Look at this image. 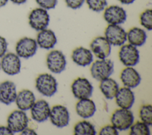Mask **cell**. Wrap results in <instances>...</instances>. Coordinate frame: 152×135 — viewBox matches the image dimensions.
Listing matches in <instances>:
<instances>
[{"instance_id":"cell-1","label":"cell","mask_w":152,"mask_h":135,"mask_svg":"<svg viewBox=\"0 0 152 135\" xmlns=\"http://www.w3.org/2000/svg\"><path fill=\"white\" fill-rule=\"evenodd\" d=\"M134 115L129 109H116L111 117V123L117 130L122 131L128 129L134 123Z\"/></svg>"},{"instance_id":"cell-2","label":"cell","mask_w":152,"mask_h":135,"mask_svg":"<svg viewBox=\"0 0 152 135\" xmlns=\"http://www.w3.org/2000/svg\"><path fill=\"white\" fill-rule=\"evenodd\" d=\"M114 70L113 62L110 59H100L92 64L90 72L92 77L98 81L109 77Z\"/></svg>"},{"instance_id":"cell-3","label":"cell","mask_w":152,"mask_h":135,"mask_svg":"<svg viewBox=\"0 0 152 135\" xmlns=\"http://www.w3.org/2000/svg\"><path fill=\"white\" fill-rule=\"evenodd\" d=\"M58 83L56 79L49 74H40L36 80L37 90L44 96L50 97L57 91Z\"/></svg>"},{"instance_id":"cell-4","label":"cell","mask_w":152,"mask_h":135,"mask_svg":"<svg viewBox=\"0 0 152 135\" xmlns=\"http://www.w3.org/2000/svg\"><path fill=\"white\" fill-rule=\"evenodd\" d=\"M50 17L47 10L42 8L33 10L28 16V23L30 27L37 31L46 29Z\"/></svg>"},{"instance_id":"cell-5","label":"cell","mask_w":152,"mask_h":135,"mask_svg":"<svg viewBox=\"0 0 152 135\" xmlns=\"http://www.w3.org/2000/svg\"><path fill=\"white\" fill-rule=\"evenodd\" d=\"M28 119L26 114L22 110H15L7 118V126L13 133L21 132L28 126Z\"/></svg>"},{"instance_id":"cell-6","label":"cell","mask_w":152,"mask_h":135,"mask_svg":"<svg viewBox=\"0 0 152 135\" xmlns=\"http://www.w3.org/2000/svg\"><path fill=\"white\" fill-rule=\"evenodd\" d=\"M104 37L113 46H122L126 41V32L117 24H109L104 31Z\"/></svg>"},{"instance_id":"cell-7","label":"cell","mask_w":152,"mask_h":135,"mask_svg":"<svg viewBox=\"0 0 152 135\" xmlns=\"http://www.w3.org/2000/svg\"><path fill=\"white\" fill-rule=\"evenodd\" d=\"M37 44L34 39L24 37L20 39L15 46V51L19 57L28 58L36 52Z\"/></svg>"},{"instance_id":"cell-8","label":"cell","mask_w":152,"mask_h":135,"mask_svg":"<svg viewBox=\"0 0 152 135\" xmlns=\"http://www.w3.org/2000/svg\"><path fill=\"white\" fill-rule=\"evenodd\" d=\"M119 58L126 67H132L139 61V51L136 46L131 44L122 45L119 52Z\"/></svg>"},{"instance_id":"cell-9","label":"cell","mask_w":152,"mask_h":135,"mask_svg":"<svg viewBox=\"0 0 152 135\" xmlns=\"http://www.w3.org/2000/svg\"><path fill=\"white\" fill-rule=\"evenodd\" d=\"M103 17L109 24L119 25L125 21L126 12L122 7L113 5L105 8Z\"/></svg>"},{"instance_id":"cell-10","label":"cell","mask_w":152,"mask_h":135,"mask_svg":"<svg viewBox=\"0 0 152 135\" xmlns=\"http://www.w3.org/2000/svg\"><path fill=\"white\" fill-rule=\"evenodd\" d=\"M0 64L3 71L8 75H15L20 71L21 61L19 56L15 54L9 52L5 54Z\"/></svg>"},{"instance_id":"cell-11","label":"cell","mask_w":152,"mask_h":135,"mask_svg":"<svg viewBox=\"0 0 152 135\" xmlns=\"http://www.w3.org/2000/svg\"><path fill=\"white\" fill-rule=\"evenodd\" d=\"M48 68L52 73L58 74L63 71L66 67V61L65 55L60 51H50L46 58Z\"/></svg>"},{"instance_id":"cell-12","label":"cell","mask_w":152,"mask_h":135,"mask_svg":"<svg viewBox=\"0 0 152 135\" xmlns=\"http://www.w3.org/2000/svg\"><path fill=\"white\" fill-rule=\"evenodd\" d=\"M71 89L74 96L77 99H81L89 98L92 95L93 87L87 79L79 77L73 81Z\"/></svg>"},{"instance_id":"cell-13","label":"cell","mask_w":152,"mask_h":135,"mask_svg":"<svg viewBox=\"0 0 152 135\" xmlns=\"http://www.w3.org/2000/svg\"><path fill=\"white\" fill-rule=\"evenodd\" d=\"M49 117L52 123L59 128L66 126L69 121L68 111L66 107L61 105H57L52 107Z\"/></svg>"},{"instance_id":"cell-14","label":"cell","mask_w":152,"mask_h":135,"mask_svg":"<svg viewBox=\"0 0 152 135\" xmlns=\"http://www.w3.org/2000/svg\"><path fill=\"white\" fill-rule=\"evenodd\" d=\"M90 49L94 55L99 59H105L110 54L111 45L105 37L99 36L93 40Z\"/></svg>"},{"instance_id":"cell-15","label":"cell","mask_w":152,"mask_h":135,"mask_svg":"<svg viewBox=\"0 0 152 135\" xmlns=\"http://www.w3.org/2000/svg\"><path fill=\"white\" fill-rule=\"evenodd\" d=\"M30 109L32 118L38 123L45 121L49 117L50 109L45 100L41 99L34 102Z\"/></svg>"},{"instance_id":"cell-16","label":"cell","mask_w":152,"mask_h":135,"mask_svg":"<svg viewBox=\"0 0 152 135\" xmlns=\"http://www.w3.org/2000/svg\"><path fill=\"white\" fill-rule=\"evenodd\" d=\"M16 86L14 82L4 81L0 84V102L10 105L14 102L17 96Z\"/></svg>"},{"instance_id":"cell-17","label":"cell","mask_w":152,"mask_h":135,"mask_svg":"<svg viewBox=\"0 0 152 135\" xmlns=\"http://www.w3.org/2000/svg\"><path fill=\"white\" fill-rule=\"evenodd\" d=\"M116 103L119 107L129 109L134 103L135 97L131 89L127 87L119 89L116 96Z\"/></svg>"},{"instance_id":"cell-18","label":"cell","mask_w":152,"mask_h":135,"mask_svg":"<svg viewBox=\"0 0 152 135\" xmlns=\"http://www.w3.org/2000/svg\"><path fill=\"white\" fill-rule=\"evenodd\" d=\"M121 80L125 87L134 88L139 85L141 77L138 71L131 67L124 69L121 74Z\"/></svg>"},{"instance_id":"cell-19","label":"cell","mask_w":152,"mask_h":135,"mask_svg":"<svg viewBox=\"0 0 152 135\" xmlns=\"http://www.w3.org/2000/svg\"><path fill=\"white\" fill-rule=\"evenodd\" d=\"M36 42L41 48L49 49L53 48L57 42L55 33L48 29L39 31L37 36Z\"/></svg>"},{"instance_id":"cell-20","label":"cell","mask_w":152,"mask_h":135,"mask_svg":"<svg viewBox=\"0 0 152 135\" xmlns=\"http://www.w3.org/2000/svg\"><path fill=\"white\" fill-rule=\"evenodd\" d=\"M71 58L76 64L82 67L89 65L93 60L91 52L81 46L77 48L72 51Z\"/></svg>"},{"instance_id":"cell-21","label":"cell","mask_w":152,"mask_h":135,"mask_svg":"<svg viewBox=\"0 0 152 135\" xmlns=\"http://www.w3.org/2000/svg\"><path fill=\"white\" fill-rule=\"evenodd\" d=\"M35 100V96L31 90L24 89L17 94L15 101L19 109L26 111L32 107Z\"/></svg>"},{"instance_id":"cell-22","label":"cell","mask_w":152,"mask_h":135,"mask_svg":"<svg viewBox=\"0 0 152 135\" xmlns=\"http://www.w3.org/2000/svg\"><path fill=\"white\" fill-rule=\"evenodd\" d=\"M75 109L77 114L83 118L92 117L96 110L94 102L89 98L80 99L76 105Z\"/></svg>"},{"instance_id":"cell-23","label":"cell","mask_w":152,"mask_h":135,"mask_svg":"<svg viewBox=\"0 0 152 135\" xmlns=\"http://www.w3.org/2000/svg\"><path fill=\"white\" fill-rule=\"evenodd\" d=\"M147 34L144 30L139 27H133L126 33V40L129 44L135 46H141L147 39Z\"/></svg>"},{"instance_id":"cell-24","label":"cell","mask_w":152,"mask_h":135,"mask_svg":"<svg viewBox=\"0 0 152 135\" xmlns=\"http://www.w3.org/2000/svg\"><path fill=\"white\" fill-rule=\"evenodd\" d=\"M100 89L107 99L114 98L119 90L118 84L113 79L107 77L100 81Z\"/></svg>"},{"instance_id":"cell-25","label":"cell","mask_w":152,"mask_h":135,"mask_svg":"<svg viewBox=\"0 0 152 135\" xmlns=\"http://www.w3.org/2000/svg\"><path fill=\"white\" fill-rule=\"evenodd\" d=\"M74 131L75 135H95L96 134L94 125L86 121L78 123L74 127Z\"/></svg>"},{"instance_id":"cell-26","label":"cell","mask_w":152,"mask_h":135,"mask_svg":"<svg viewBox=\"0 0 152 135\" xmlns=\"http://www.w3.org/2000/svg\"><path fill=\"white\" fill-rule=\"evenodd\" d=\"M131 135H150V131L148 125L143 122H137L130 127Z\"/></svg>"},{"instance_id":"cell-27","label":"cell","mask_w":152,"mask_h":135,"mask_svg":"<svg viewBox=\"0 0 152 135\" xmlns=\"http://www.w3.org/2000/svg\"><path fill=\"white\" fill-rule=\"evenodd\" d=\"M140 117L142 122L148 125L152 124V106L151 105H145L140 110Z\"/></svg>"},{"instance_id":"cell-28","label":"cell","mask_w":152,"mask_h":135,"mask_svg":"<svg viewBox=\"0 0 152 135\" xmlns=\"http://www.w3.org/2000/svg\"><path fill=\"white\" fill-rule=\"evenodd\" d=\"M140 24L148 30L152 29V10L147 9L143 11L140 17Z\"/></svg>"},{"instance_id":"cell-29","label":"cell","mask_w":152,"mask_h":135,"mask_svg":"<svg viewBox=\"0 0 152 135\" xmlns=\"http://www.w3.org/2000/svg\"><path fill=\"white\" fill-rule=\"evenodd\" d=\"M89 8L95 12H100L104 10L107 5V0H85Z\"/></svg>"},{"instance_id":"cell-30","label":"cell","mask_w":152,"mask_h":135,"mask_svg":"<svg viewBox=\"0 0 152 135\" xmlns=\"http://www.w3.org/2000/svg\"><path fill=\"white\" fill-rule=\"evenodd\" d=\"M37 4L45 10H50L54 8L57 5V0H36Z\"/></svg>"},{"instance_id":"cell-31","label":"cell","mask_w":152,"mask_h":135,"mask_svg":"<svg viewBox=\"0 0 152 135\" xmlns=\"http://www.w3.org/2000/svg\"><path fill=\"white\" fill-rule=\"evenodd\" d=\"M100 135H118L119 133L117 129L113 125H106L103 127L100 132Z\"/></svg>"},{"instance_id":"cell-32","label":"cell","mask_w":152,"mask_h":135,"mask_svg":"<svg viewBox=\"0 0 152 135\" xmlns=\"http://www.w3.org/2000/svg\"><path fill=\"white\" fill-rule=\"evenodd\" d=\"M65 2L68 7L76 10L80 8L83 5L85 0H65Z\"/></svg>"},{"instance_id":"cell-33","label":"cell","mask_w":152,"mask_h":135,"mask_svg":"<svg viewBox=\"0 0 152 135\" xmlns=\"http://www.w3.org/2000/svg\"><path fill=\"white\" fill-rule=\"evenodd\" d=\"M8 43L6 39L0 36V58L2 57L6 53L7 51Z\"/></svg>"},{"instance_id":"cell-34","label":"cell","mask_w":152,"mask_h":135,"mask_svg":"<svg viewBox=\"0 0 152 135\" xmlns=\"http://www.w3.org/2000/svg\"><path fill=\"white\" fill-rule=\"evenodd\" d=\"M13 134L8 126H0V135H12Z\"/></svg>"},{"instance_id":"cell-35","label":"cell","mask_w":152,"mask_h":135,"mask_svg":"<svg viewBox=\"0 0 152 135\" xmlns=\"http://www.w3.org/2000/svg\"><path fill=\"white\" fill-rule=\"evenodd\" d=\"M21 134H24V135H28V134H37L35 131L31 128H28L27 127L24 128L22 131H21Z\"/></svg>"},{"instance_id":"cell-36","label":"cell","mask_w":152,"mask_h":135,"mask_svg":"<svg viewBox=\"0 0 152 135\" xmlns=\"http://www.w3.org/2000/svg\"><path fill=\"white\" fill-rule=\"evenodd\" d=\"M121 4H125V5H129L131 4H132L135 0H118Z\"/></svg>"},{"instance_id":"cell-37","label":"cell","mask_w":152,"mask_h":135,"mask_svg":"<svg viewBox=\"0 0 152 135\" xmlns=\"http://www.w3.org/2000/svg\"><path fill=\"white\" fill-rule=\"evenodd\" d=\"M12 2H13L14 4H18V5H20V4H24L25 3L27 0H10Z\"/></svg>"},{"instance_id":"cell-38","label":"cell","mask_w":152,"mask_h":135,"mask_svg":"<svg viewBox=\"0 0 152 135\" xmlns=\"http://www.w3.org/2000/svg\"><path fill=\"white\" fill-rule=\"evenodd\" d=\"M8 1V0H0V7L5 6L7 4Z\"/></svg>"},{"instance_id":"cell-39","label":"cell","mask_w":152,"mask_h":135,"mask_svg":"<svg viewBox=\"0 0 152 135\" xmlns=\"http://www.w3.org/2000/svg\"><path fill=\"white\" fill-rule=\"evenodd\" d=\"M0 68H1V64H0Z\"/></svg>"}]
</instances>
